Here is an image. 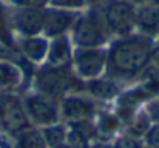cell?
<instances>
[{"mask_svg": "<svg viewBox=\"0 0 159 148\" xmlns=\"http://www.w3.org/2000/svg\"><path fill=\"white\" fill-rule=\"evenodd\" d=\"M153 40L144 34H128L111 42L107 51V73L117 79H131L153 62Z\"/></svg>", "mask_w": 159, "mask_h": 148, "instance_id": "1", "label": "cell"}, {"mask_svg": "<svg viewBox=\"0 0 159 148\" xmlns=\"http://www.w3.org/2000/svg\"><path fill=\"white\" fill-rule=\"evenodd\" d=\"M108 34L124 37L136 28V6L130 0H104L98 5Z\"/></svg>", "mask_w": 159, "mask_h": 148, "instance_id": "2", "label": "cell"}, {"mask_svg": "<svg viewBox=\"0 0 159 148\" xmlns=\"http://www.w3.org/2000/svg\"><path fill=\"white\" fill-rule=\"evenodd\" d=\"M108 36L98 6L79 14L71 28V42L77 48H102Z\"/></svg>", "mask_w": 159, "mask_h": 148, "instance_id": "3", "label": "cell"}, {"mask_svg": "<svg viewBox=\"0 0 159 148\" xmlns=\"http://www.w3.org/2000/svg\"><path fill=\"white\" fill-rule=\"evenodd\" d=\"M74 83H76V76H73L70 65L66 66L47 65L45 68L39 70V73L36 74V87L39 93L54 100L73 94Z\"/></svg>", "mask_w": 159, "mask_h": 148, "instance_id": "4", "label": "cell"}, {"mask_svg": "<svg viewBox=\"0 0 159 148\" xmlns=\"http://www.w3.org/2000/svg\"><path fill=\"white\" fill-rule=\"evenodd\" d=\"M71 65L79 79H99L107 70V51L102 48H77L73 52Z\"/></svg>", "mask_w": 159, "mask_h": 148, "instance_id": "5", "label": "cell"}, {"mask_svg": "<svg viewBox=\"0 0 159 148\" xmlns=\"http://www.w3.org/2000/svg\"><path fill=\"white\" fill-rule=\"evenodd\" d=\"M22 102H23V108L30 122L39 127H48L59 122L60 108H59L57 100L48 97L42 93H36V94L26 96Z\"/></svg>", "mask_w": 159, "mask_h": 148, "instance_id": "6", "label": "cell"}, {"mask_svg": "<svg viewBox=\"0 0 159 148\" xmlns=\"http://www.w3.org/2000/svg\"><path fill=\"white\" fill-rule=\"evenodd\" d=\"M0 125L11 134H17L30 127L23 102L12 94H0Z\"/></svg>", "mask_w": 159, "mask_h": 148, "instance_id": "7", "label": "cell"}, {"mask_svg": "<svg viewBox=\"0 0 159 148\" xmlns=\"http://www.w3.org/2000/svg\"><path fill=\"white\" fill-rule=\"evenodd\" d=\"M45 8H16L9 16V25L22 37L40 36L43 29Z\"/></svg>", "mask_w": 159, "mask_h": 148, "instance_id": "8", "label": "cell"}, {"mask_svg": "<svg viewBox=\"0 0 159 148\" xmlns=\"http://www.w3.org/2000/svg\"><path fill=\"white\" fill-rule=\"evenodd\" d=\"M77 11H68V9H59V8H45L43 12V29L42 36L48 40L68 36L71 33V28L77 19Z\"/></svg>", "mask_w": 159, "mask_h": 148, "instance_id": "9", "label": "cell"}, {"mask_svg": "<svg viewBox=\"0 0 159 148\" xmlns=\"http://www.w3.org/2000/svg\"><path fill=\"white\" fill-rule=\"evenodd\" d=\"M59 108H60V114L70 122L90 120L96 111V105L91 99L82 97L77 94L65 96L62 99V103Z\"/></svg>", "mask_w": 159, "mask_h": 148, "instance_id": "10", "label": "cell"}, {"mask_svg": "<svg viewBox=\"0 0 159 148\" xmlns=\"http://www.w3.org/2000/svg\"><path fill=\"white\" fill-rule=\"evenodd\" d=\"M136 28L147 36H156L159 31V6L153 2L136 6Z\"/></svg>", "mask_w": 159, "mask_h": 148, "instance_id": "11", "label": "cell"}, {"mask_svg": "<svg viewBox=\"0 0 159 148\" xmlns=\"http://www.w3.org/2000/svg\"><path fill=\"white\" fill-rule=\"evenodd\" d=\"M73 47L71 40L68 36L56 37L50 40L48 54H47V62L51 66H66L71 63L73 59Z\"/></svg>", "mask_w": 159, "mask_h": 148, "instance_id": "12", "label": "cell"}, {"mask_svg": "<svg viewBox=\"0 0 159 148\" xmlns=\"http://www.w3.org/2000/svg\"><path fill=\"white\" fill-rule=\"evenodd\" d=\"M50 40L43 36H34V37H22L20 40V52L25 59H28L33 63H40L47 60Z\"/></svg>", "mask_w": 159, "mask_h": 148, "instance_id": "13", "label": "cell"}, {"mask_svg": "<svg viewBox=\"0 0 159 148\" xmlns=\"http://www.w3.org/2000/svg\"><path fill=\"white\" fill-rule=\"evenodd\" d=\"M14 147L16 148H48L47 141L43 137L42 130L28 127L14 136Z\"/></svg>", "mask_w": 159, "mask_h": 148, "instance_id": "14", "label": "cell"}, {"mask_svg": "<svg viewBox=\"0 0 159 148\" xmlns=\"http://www.w3.org/2000/svg\"><path fill=\"white\" fill-rule=\"evenodd\" d=\"M20 70L6 60H0V90H11L20 83Z\"/></svg>", "mask_w": 159, "mask_h": 148, "instance_id": "15", "label": "cell"}, {"mask_svg": "<svg viewBox=\"0 0 159 148\" xmlns=\"http://www.w3.org/2000/svg\"><path fill=\"white\" fill-rule=\"evenodd\" d=\"M42 133H43V137L47 141V145L50 148H54L63 142H66V133H65L63 127L59 125V122L48 125V127H43Z\"/></svg>", "mask_w": 159, "mask_h": 148, "instance_id": "16", "label": "cell"}, {"mask_svg": "<svg viewBox=\"0 0 159 148\" xmlns=\"http://www.w3.org/2000/svg\"><path fill=\"white\" fill-rule=\"evenodd\" d=\"M88 90L90 93L98 99H110L116 94V87L108 82V80H101V79H94L88 82Z\"/></svg>", "mask_w": 159, "mask_h": 148, "instance_id": "17", "label": "cell"}, {"mask_svg": "<svg viewBox=\"0 0 159 148\" xmlns=\"http://www.w3.org/2000/svg\"><path fill=\"white\" fill-rule=\"evenodd\" d=\"M87 0H48L47 6L59 8V9H68V11H79L85 8Z\"/></svg>", "mask_w": 159, "mask_h": 148, "instance_id": "18", "label": "cell"}, {"mask_svg": "<svg viewBox=\"0 0 159 148\" xmlns=\"http://www.w3.org/2000/svg\"><path fill=\"white\" fill-rule=\"evenodd\" d=\"M142 141L134 134H125L116 139L113 148H142Z\"/></svg>", "mask_w": 159, "mask_h": 148, "instance_id": "19", "label": "cell"}, {"mask_svg": "<svg viewBox=\"0 0 159 148\" xmlns=\"http://www.w3.org/2000/svg\"><path fill=\"white\" fill-rule=\"evenodd\" d=\"M8 23H9V14H8L3 2L0 0V39L5 40L6 43L11 42L8 39Z\"/></svg>", "mask_w": 159, "mask_h": 148, "instance_id": "20", "label": "cell"}, {"mask_svg": "<svg viewBox=\"0 0 159 148\" xmlns=\"http://www.w3.org/2000/svg\"><path fill=\"white\" fill-rule=\"evenodd\" d=\"M145 144L150 148H159V123L152 125L145 133Z\"/></svg>", "mask_w": 159, "mask_h": 148, "instance_id": "21", "label": "cell"}, {"mask_svg": "<svg viewBox=\"0 0 159 148\" xmlns=\"http://www.w3.org/2000/svg\"><path fill=\"white\" fill-rule=\"evenodd\" d=\"M16 8H45L48 0H9Z\"/></svg>", "mask_w": 159, "mask_h": 148, "instance_id": "22", "label": "cell"}, {"mask_svg": "<svg viewBox=\"0 0 159 148\" xmlns=\"http://www.w3.org/2000/svg\"><path fill=\"white\" fill-rule=\"evenodd\" d=\"M153 60L156 62V65H158V68H159V47L155 48V51H153Z\"/></svg>", "mask_w": 159, "mask_h": 148, "instance_id": "23", "label": "cell"}, {"mask_svg": "<svg viewBox=\"0 0 159 148\" xmlns=\"http://www.w3.org/2000/svg\"><path fill=\"white\" fill-rule=\"evenodd\" d=\"M54 148H77V147H74L73 144H70L66 141V142H63V144H60V145H57V147H54Z\"/></svg>", "mask_w": 159, "mask_h": 148, "instance_id": "24", "label": "cell"}, {"mask_svg": "<svg viewBox=\"0 0 159 148\" xmlns=\"http://www.w3.org/2000/svg\"><path fill=\"white\" fill-rule=\"evenodd\" d=\"M134 6H141V5H144V3H148V2H152V0H130Z\"/></svg>", "mask_w": 159, "mask_h": 148, "instance_id": "25", "label": "cell"}, {"mask_svg": "<svg viewBox=\"0 0 159 148\" xmlns=\"http://www.w3.org/2000/svg\"><path fill=\"white\" fill-rule=\"evenodd\" d=\"M102 2H104V0H87V3H93V5H96V6H98L99 3H102Z\"/></svg>", "mask_w": 159, "mask_h": 148, "instance_id": "26", "label": "cell"}, {"mask_svg": "<svg viewBox=\"0 0 159 148\" xmlns=\"http://www.w3.org/2000/svg\"><path fill=\"white\" fill-rule=\"evenodd\" d=\"M0 148H16V147H11L8 144H0Z\"/></svg>", "mask_w": 159, "mask_h": 148, "instance_id": "27", "label": "cell"}, {"mask_svg": "<svg viewBox=\"0 0 159 148\" xmlns=\"http://www.w3.org/2000/svg\"><path fill=\"white\" fill-rule=\"evenodd\" d=\"M152 2H153L155 5H158V6H159V0H152Z\"/></svg>", "mask_w": 159, "mask_h": 148, "instance_id": "28", "label": "cell"}, {"mask_svg": "<svg viewBox=\"0 0 159 148\" xmlns=\"http://www.w3.org/2000/svg\"><path fill=\"white\" fill-rule=\"evenodd\" d=\"M158 34H159V31H158Z\"/></svg>", "mask_w": 159, "mask_h": 148, "instance_id": "29", "label": "cell"}]
</instances>
